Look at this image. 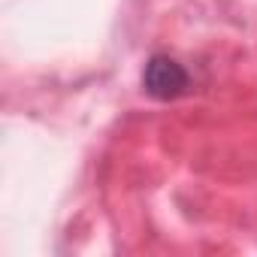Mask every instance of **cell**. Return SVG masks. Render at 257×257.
Returning a JSON list of instances; mask_svg holds the SVG:
<instances>
[{
    "label": "cell",
    "mask_w": 257,
    "mask_h": 257,
    "mask_svg": "<svg viewBox=\"0 0 257 257\" xmlns=\"http://www.w3.org/2000/svg\"><path fill=\"white\" fill-rule=\"evenodd\" d=\"M191 79H188V70L170 58V55H152L149 64H146V73H143V88L149 97L155 100H176L188 91Z\"/></svg>",
    "instance_id": "6da1fadb"
}]
</instances>
